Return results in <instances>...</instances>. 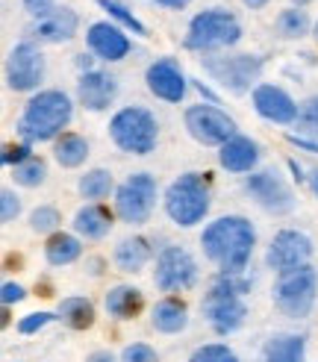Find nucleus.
I'll return each instance as SVG.
<instances>
[{"label":"nucleus","instance_id":"1","mask_svg":"<svg viewBox=\"0 0 318 362\" xmlns=\"http://www.w3.org/2000/svg\"><path fill=\"white\" fill-rule=\"evenodd\" d=\"M254 245H257L254 224L242 218V215H224V218L212 221L201 236L206 259L216 262L221 274H242L254 253Z\"/></svg>","mask_w":318,"mask_h":362},{"label":"nucleus","instance_id":"2","mask_svg":"<svg viewBox=\"0 0 318 362\" xmlns=\"http://www.w3.org/2000/svg\"><path fill=\"white\" fill-rule=\"evenodd\" d=\"M74 115V103L59 88H47V92L33 95L24 106V115L18 121V133L27 144L59 139Z\"/></svg>","mask_w":318,"mask_h":362},{"label":"nucleus","instance_id":"3","mask_svg":"<svg viewBox=\"0 0 318 362\" xmlns=\"http://www.w3.org/2000/svg\"><path fill=\"white\" fill-rule=\"evenodd\" d=\"M247 288H251V283H247L242 274H221L209 286V292L204 295V303H201L204 318L209 321V327L218 336L236 333L245 324L247 306L242 298H245Z\"/></svg>","mask_w":318,"mask_h":362},{"label":"nucleus","instance_id":"4","mask_svg":"<svg viewBox=\"0 0 318 362\" xmlns=\"http://www.w3.org/2000/svg\"><path fill=\"white\" fill-rule=\"evenodd\" d=\"M165 212L177 227H194L209 212V177L180 174L165 192Z\"/></svg>","mask_w":318,"mask_h":362},{"label":"nucleus","instance_id":"5","mask_svg":"<svg viewBox=\"0 0 318 362\" xmlns=\"http://www.w3.org/2000/svg\"><path fill=\"white\" fill-rule=\"evenodd\" d=\"M110 136L124 153L145 156L156 148L159 127L148 110H141V106H124L110 121Z\"/></svg>","mask_w":318,"mask_h":362},{"label":"nucleus","instance_id":"6","mask_svg":"<svg viewBox=\"0 0 318 362\" xmlns=\"http://www.w3.org/2000/svg\"><path fill=\"white\" fill-rule=\"evenodd\" d=\"M318 298V271L312 265H300L295 271L280 274L274 286V303L283 315L289 318H307Z\"/></svg>","mask_w":318,"mask_h":362},{"label":"nucleus","instance_id":"7","mask_svg":"<svg viewBox=\"0 0 318 362\" xmlns=\"http://www.w3.org/2000/svg\"><path fill=\"white\" fill-rule=\"evenodd\" d=\"M242 39V27L233 12L224 9H206L192 18L186 47L189 50H216V47H230Z\"/></svg>","mask_w":318,"mask_h":362},{"label":"nucleus","instance_id":"8","mask_svg":"<svg viewBox=\"0 0 318 362\" xmlns=\"http://www.w3.org/2000/svg\"><path fill=\"white\" fill-rule=\"evenodd\" d=\"M156 206V180L151 174H130L115 189V215L124 224H145Z\"/></svg>","mask_w":318,"mask_h":362},{"label":"nucleus","instance_id":"9","mask_svg":"<svg viewBox=\"0 0 318 362\" xmlns=\"http://www.w3.org/2000/svg\"><path fill=\"white\" fill-rule=\"evenodd\" d=\"M204 68L216 77L227 92L245 95L251 92V86L262 74V59L251 57V53H239V57H216V59H204Z\"/></svg>","mask_w":318,"mask_h":362},{"label":"nucleus","instance_id":"10","mask_svg":"<svg viewBox=\"0 0 318 362\" xmlns=\"http://www.w3.org/2000/svg\"><path fill=\"white\" fill-rule=\"evenodd\" d=\"M186 130L194 141L201 144H227L230 139L236 136V121L230 118L227 112H221L218 106L209 103H198L186 110Z\"/></svg>","mask_w":318,"mask_h":362},{"label":"nucleus","instance_id":"11","mask_svg":"<svg viewBox=\"0 0 318 362\" xmlns=\"http://www.w3.org/2000/svg\"><path fill=\"white\" fill-rule=\"evenodd\" d=\"M198 280V262L194 257L180 247L171 245L156 257V268H153V283L163 288V292H180V288H192Z\"/></svg>","mask_w":318,"mask_h":362},{"label":"nucleus","instance_id":"12","mask_svg":"<svg viewBox=\"0 0 318 362\" xmlns=\"http://www.w3.org/2000/svg\"><path fill=\"white\" fill-rule=\"evenodd\" d=\"M45 80V57L39 47L21 42L15 45L6 59V83L12 92H35Z\"/></svg>","mask_w":318,"mask_h":362},{"label":"nucleus","instance_id":"13","mask_svg":"<svg viewBox=\"0 0 318 362\" xmlns=\"http://www.w3.org/2000/svg\"><path fill=\"white\" fill-rule=\"evenodd\" d=\"M310 257H312L310 236H304V233H298V230H280L269 245L265 262H269V268L277 271V274H286V271L307 265Z\"/></svg>","mask_w":318,"mask_h":362},{"label":"nucleus","instance_id":"14","mask_svg":"<svg viewBox=\"0 0 318 362\" xmlns=\"http://www.w3.org/2000/svg\"><path fill=\"white\" fill-rule=\"evenodd\" d=\"M245 189H247V194H251L262 209H269L274 215H283V212H289L295 206L292 189L283 183L277 171H257V174H251L245 180Z\"/></svg>","mask_w":318,"mask_h":362},{"label":"nucleus","instance_id":"15","mask_svg":"<svg viewBox=\"0 0 318 362\" xmlns=\"http://www.w3.org/2000/svg\"><path fill=\"white\" fill-rule=\"evenodd\" d=\"M254 110L265 121H274V124H292L300 118L298 103L280 86H271V83H262L254 88Z\"/></svg>","mask_w":318,"mask_h":362},{"label":"nucleus","instance_id":"16","mask_svg":"<svg viewBox=\"0 0 318 362\" xmlns=\"http://www.w3.org/2000/svg\"><path fill=\"white\" fill-rule=\"evenodd\" d=\"M148 88L159 98V100H168V103H180L186 98V77L180 65L174 59H156L148 74H145Z\"/></svg>","mask_w":318,"mask_h":362},{"label":"nucleus","instance_id":"17","mask_svg":"<svg viewBox=\"0 0 318 362\" xmlns=\"http://www.w3.org/2000/svg\"><path fill=\"white\" fill-rule=\"evenodd\" d=\"M118 95V80L106 71H86L77 80V100L92 112L110 110V103Z\"/></svg>","mask_w":318,"mask_h":362},{"label":"nucleus","instance_id":"18","mask_svg":"<svg viewBox=\"0 0 318 362\" xmlns=\"http://www.w3.org/2000/svg\"><path fill=\"white\" fill-rule=\"evenodd\" d=\"M86 42H88V47H92L98 57L106 59V62H118V59H124V57L130 53L127 35H124L115 24H106V21L88 27Z\"/></svg>","mask_w":318,"mask_h":362},{"label":"nucleus","instance_id":"19","mask_svg":"<svg viewBox=\"0 0 318 362\" xmlns=\"http://www.w3.org/2000/svg\"><path fill=\"white\" fill-rule=\"evenodd\" d=\"M151 324H153V330L159 333H183L186 330V324H189V306L183 298H177V295H165L163 300H156V306L151 310Z\"/></svg>","mask_w":318,"mask_h":362},{"label":"nucleus","instance_id":"20","mask_svg":"<svg viewBox=\"0 0 318 362\" xmlns=\"http://www.w3.org/2000/svg\"><path fill=\"white\" fill-rule=\"evenodd\" d=\"M218 162H221V168L233 171V174L254 171V165L259 162V148H257V144H254L251 139H245V136H233L227 144H221V151H218Z\"/></svg>","mask_w":318,"mask_h":362},{"label":"nucleus","instance_id":"21","mask_svg":"<svg viewBox=\"0 0 318 362\" xmlns=\"http://www.w3.org/2000/svg\"><path fill=\"white\" fill-rule=\"evenodd\" d=\"M112 209H106L103 204H88L83 209H77L74 215V230H77V236L83 239H103L106 233L112 230Z\"/></svg>","mask_w":318,"mask_h":362},{"label":"nucleus","instance_id":"22","mask_svg":"<svg viewBox=\"0 0 318 362\" xmlns=\"http://www.w3.org/2000/svg\"><path fill=\"white\" fill-rule=\"evenodd\" d=\"M103 306H106V313H110L112 318L130 321V318H136L141 310H145V295H141L136 286H115V288L106 292Z\"/></svg>","mask_w":318,"mask_h":362},{"label":"nucleus","instance_id":"23","mask_svg":"<svg viewBox=\"0 0 318 362\" xmlns=\"http://www.w3.org/2000/svg\"><path fill=\"white\" fill-rule=\"evenodd\" d=\"M304 356L307 339L298 333H277L262 348V362H304Z\"/></svg>","mask_w":318,"mask_h":362},{"label":"nucleus","instance_id":"24","mask_svg":"<svg viewBox=\"0 0 318 362\" xmlns=\"http://www.w3.org/2000/svg\"><path fill=\"white\" fill-rule=\"evenodd\" d=\"M77 15L71 12V9H57L53 15L42 18L39 27H35V35H39L42 42H50V45H59V42H68L71 35L77 33Z\"/></svg>","mask_w":318,"mask_h":362},{"label":"nucleus","instance_id":"25","mask_svg":"<svg viewBox=\"0 0 318 362\" xmlns=\"http://www.w3.org/2000/svg\"><path fill=\"white\" fill-rule=\"evenodd\" d=\"M148 262H151V245H148V239L133 236V239L118 242V247H115V265H118V271H124V274H136V271H141Z\"/></svg>","mask_w":318,"mask_h":362},{"label":"nucleus","instance_id":"26","mask_svg":"<svg viewBox=\"0 0 318 362\" xmlns=\"http://www.w3.org/2000/svg\"><path fill=\"white\" fill-rule=\"evenodd\" d=\"M59 321L71 330H88L95 324V303L88 298H65L57 310Z\"/></svg>","mask_w":318,"mask_h":362},{"label":"nucleus","instance_id":"27","mask_svg":"<svg viewBox=\"0 0 318 362\" xmlns=\"http://www.w3.org/2000/svg\"><path fill=\"white\" fill-rule=\"evenodd\" d=\"M80 253H83V245L77 236H71V233H53V236L47 239L45 245V257L50 265H71L74 259H80Z\"/></svg>","mask_w":318,"mask_h":362},{"label":"nucleus","instance_id":"28","mask_svg":"<svg viewBox=\"0 0 318 362\" xmlns=\"http://www.w3.org/2000/svg\"><path fill=\"white\" fill-rule=\"evenodd\" d=\"M53 156L62 168H80L88 156V141L80 133H62L53 144Z\"/></svg>","mask_w":318,"mask_h":362},{"label":"nucleus","instance_id":"29","mask_svg":"<svg viewBox=\"0 0 318 362\" xmlns=\"http://www.w3.org/2000/svg\"><path fill=\"white\" fill-rule=\"evenodd\" d=\"M115 189V180L106 168H92L80 177V194L88 197V201H103V197H110V192Z\"/></svg>","mask_w":318,"mask_h":362},{"label":"nucleus","instance_id":"30","mask_svg":"<svg viewBox=\"0 0 318 362\" xmlns=\"http://www.w3.org/2000/svg\"><path fill=\"white\" fill-rule=\"evenodd\" d=\"M12 177H15V183H18V186H24V189H35V186H42V183H45V177H47V165H45V159L33 156V159H27V162H24V165L12 168Z\"/></svg>","mask_w":318,"mask_h":362},{"label":"nucleus","instance_id":"31","mask_svg":"<svg viewBox=\"0 0 318 362\" xmlns=\"http://www.w3.org/2000/svg\"><path fill=\"white\" fill-rule=\"evenodd\" d=\"M307 30H310V18L304 9H286L277 18V33L283 39H300V35H307Z\"/></svg>","mask_w":318,"mask_h":362},{"label":"nucleus","instance_id":"32","mask_svg":"<svg viewBox=\"0 0 318 362\" xmlns=\"http://www.w3.org/2000/svg\"><path fill=\"white\" fill-rule=\"evenodd\" d=\"M59 224H62V215H59L57 206H39L30 215V230L33 233H47V236H53V233H59Z\"/></svg>","mask_w":318,"mask_h":362},{"label":"nucleus","instance_id":"33","mask_svg":"<svg viewBox=\"0 0 318 362\" xmlns=\"http://www.w3.org/2000/svg\"><path fill=\"white\" fill-rule=\"evenodd\" d=\"M98 4L106 9V12H110L112 18H115V21L118 24H124V27H127V30H133L136 35H148V27L145 24H141L139 21V18L127 9V6H124V4H118V0H98Z\"/></svg>","mask_w":318,"mask_h":362},{"label":"nucleus","instance_id":"34","mask_svg":"<svg viewBox=\"0 0 318 362\" xmlns=\"http://www.w3.org/2000/svg\"><path fill=\"white\" fill-rule=\"evenodd\" d=\"M189 362H239V356L230 351L227 345H221V341H209V345L194 348Z\"/></svg>","mask_w":318,"mask_h":362},{"label":"nucleus","instance_id":"35","mask_svg":"<svg viewBox=\"0 0 318 362\" xmlns=\"http://www.w3.org/2000/svg\"><path fill=\"white\" fill-rule=\"evenodd\" d=\"M27 159H33V151H30V144H27V141L4 144V153H0V162H4V165L18 168V165H24Z\"/></svg>","mask_w":318,"mask_h":362},{"label":"nucleus","instance_id":"36","mask_svg":"<svg viewBox=\"0 0 318 362\" xmlns=\"http://www.w3.org/2000/svg\"><path fill=\"white\" fill-rule=\"evenodd\" d=\"M121 362H159V356L145 341H133V345L121 351Z\"/></svg>","mask_w":318,"mask_h":362},{"label":"nucleus","instance_id":"37","mask_svg":"<svg viewBox=\"0 0 318 362\" xmlns=\"http://www.w3.org/2000/svg\"><path fill=\"white\" fill-rule=\"evenodd\" d=\"M59 315H53V313H30V315H24L21 321H18V333H24V336H33V333H39L45 324H50V321H57Z\"/></svg>","mask_w":318,"mask_h":362},{"label":"nucleus","instance_id":"38","mask_svg":"<svg viewBox=\"0 0 318 362\" xmlns=\"http://www.w3.org/2000/svg\"><path fill=\"white\" fill-rule=\"evenodd\" d=\"M18 212H21V201H18V194L12 189H4L0 192V221L12 224L18 218Z\"/></svg>","mask_w":318,"mask_h":362},{"label":"nucleus","instance_id":"39","mask_svg":"<svg viewBox=\"0 0 318 362\" xmlns=\"http://www.w3.org/2000/svg\"><path fill=\"white\" fill-rule=\"evenodd\" d=\"M300 124H304V130L310 133H318V95H312L310 100H304V106H300Z\"/></svg>","mask_w":318,"mask_h":362},{"label":"nucleus","instance_id":"40","mask_svg":"<svg viewBox=\"0 0 318 362\" xmlns=\"http://www.w3.org/2000/svg\"><path fill=\"white\" fill-rule=\"evenodd\" d=\"M27 298V288L18 286V283H4L0 286V300H4V306H12V303H21Z\"/></svg>","mask_w":318,"mask_h":362},{"label":"nucleus","instance_id":"41","mask_svg":"<svg viewBox=\"0 0 318 362\" xmlns=\"http://www.w3.org/2000/svg\"><path fill=\"white\" fill-rule=\"evenodd\" d=\"M24 6L30 15H39V18H47L57 12V6H53V0H24Z\"/></svg>","mask_w":318,"mask_h":362},{"label":"nucleus","instance_id":"42","mask_svg":"<svg viewBox=\"0 0 318 362\" xmlns=\"http://www.w3.org/2000/svg\"><path fill=\"white\" fill-rule=\"evenodd\" d=\"M289 141L295 144V148H304V151H310V153H318V141H312V139H304V136H289Z\"/></svg>","mask_w":318,"mask_h":362},{"label":"nucleus","instance_id":"43","mask_svg":"<svg viewBox=\"0 0 318 362\" xmlns=\"http://www.w3.org/2000/svg\"><path fill=\"white\" fill-rule=\"evenodd\" d=\"M86 362H121V356H115L110 351H92L86 356Z\"/></svg>","mask_w":318,"mask_h":362},{"label":"nucleus","instance_id":"44","mask_svg":"<svg viewBox=\"0 0 318 362\" xmlns=\"http://www.w3.org/2000/svg\"><path fill=\"white\" fill-rule=\"evenodd\" d=\"M6 268L9 271H24V257H21V253H9V257H6Z\"/></svg>","mask_w":318,"mask_h":362},{"label":"nucleus","instance_id":"45","mask_svg":"<svg viewBox=\"0 0 318 362\" xmlns=\"http://www.w3.org/2000/svg\"><path fill=\"white\" fill-rule=\"evenodd\" d=\"M156 4H159V6H165V9H183L189 0H156Z\"/></svg>","mask_w":318,"mask_h":362},{"label":"nucleus","instance_id":"46","mask_svg":"<svg viewBox=\"0 0 318 362\" xmlns=\"http://www.w3.org/2000/svg\"><path fill=\"white\" fill-rule=\"evenodd\" d=\"M307 183H310V192L318 197V168L315 171H310V177H307Z\"/></svg>","mask_w":318,"mask_h":362},{"label":"nucleus","instance_id":"47","mask_svg":"<svg viewBox=\"0 0 318 362\" xmlns=\"http://www.w3.org/2000/svg\"><path fill=\"white\" fill-rule=\"evenodd\" d=\"M35 295H42V298H50V283H35Z\"/></svg>","mask_w":318,"mask_h":362},{"label":"nucleus","instance_id":"48","mask_svg":"<svg viewBox=\"0 0 318 362\" xmlns=\"http://www.w3.org/2000/svg\"><path fill=\"white\" fill-rule=\"evenodd\" d=\"M269 0H245V6H251V9H262Z\"/></svg>","mask_w":318,"mask_h":362},{"label":"nucleus","instance_id":"49","mask_svg":"<svg viewBox=\"0 0 318 362\" xmlns=\"http://www.w3.org/2000/svg\"><path fill=\"white\" fill-rule=\"evenodd\" d=\"M88 265H92V274H100V259H92Z\"/></svg>","mask_w":318,"mask_h":362},{"label":"nucleus","instance_id":"50","mask_svg":"<svg viewBox=\"0 0 318 362\" xmlns=\"http://www.w3.org/2000/svg\"><path fill=\"white\" fill-rule=\"evenodd\" d=\"M292 4H298V6H304V4H310V0H292Z\"/></svg>","mask_w":318,"mask_h":362},{"label":"nucleus","instance_id":"51","mask_svg":"<svg viewBox=\"0 0 318 362\" xmlns=\"http://www.w3.org/2000/svg\"><path fill=\"white\" fill-rule=\"evenodd\" d=\"M315 42H318V24H315Z\"/></svg>","mask_w":318,"mask_h":362}]
</instances>
